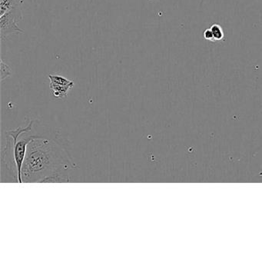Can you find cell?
Wrapping results in <instances>:
<instances>
[{"instance_id":"cell-6","label":"cell","mask_w":262,"mask_h":262,"mask_svg":"<svg viewBox=\"0 0 262 262\" xmlns=\"http://www.w3.org/2000/svg\"><path fill=\"white\" fill-rule=\"evenodd\" d=\"M49 79L50 80V83H55L60 86H67L71 89L74 87V83L63 76H58V75H49Z\"/></svg>"},{"instance_id":"cell-4","label":"cell","mask_w":262,"mask_h":262,"mask_svg":"<svg viewBox=\"0 0 262 262\" xmlns=\"http://www.w3.org/2000/svg\"><path fill=\"white\" fill-rule=\"evenodd\" d=\"M20 7V0H0V16Z\"/></svg>"},{"instance_id":"cell-2","label":"cell","mask_w":262,"mask_h":262,"mask_svg":"<svg viewBox=\"0 0 262 262\" xmlns=\"http://www.w3.org/2000/svg\"><path fill=\"white\" fill-rule=\"evenodd\" d=\"M33 125V121L29 123V125L25 128H19L16 130H12L8 132L7 134L13 138V143H10V140H8L7 146V152H10L13 155V162H14L15 166L17 168V180L19 182L23 183V178H22V168H23V162H24L25 158H26V152H27V147L29 143L34 139L35 136H31V137L26 139V140H18L19 136L23 133H27L30 131Z\"/></svg>"},{"instance_id":"cell-9","label":"cell","mask_w":262,"mask_h":262,"mask_svg":"<svg viewBox=\"0 0 262 262\" xmlns=\"http://www.w3.org/2000/svg\"><path fill=\"white\" fill-rule=\"evenodd\" d=\"M204 38L206 39V40L212 41V42H215V39H214L213 33H212V30H211L210 28L209 29H206L204 32Z\"/></svg>"},{"instance_id":"cell-3","label":"cell","mask_w":262,"mask_h":262,"mask_svg":"<svg viewBox=\"0 0 262 262\" xmlns=\"http://www.w3.org/2000/svg\"><path fill=\"white\" fill-rule=\"evenodd\" d=\"M23 20L20 7L7 12L0 17V36L1 39L11 34L23 33V29L19 27V23Z\"/></svg>"},{"instance_id":"cell-8","label":"cell","mask_w":262,"mask_h":262,"mask_svg":"<svg viewBox=\"0 0 262 262\" xmlns=\"http://www.w3.org/2000/svg\"><path fill=\"white\" fill-rule=\"evenodd\" d=\"M12 71L10 67L4 63V61L1 60V80L4 81L5 79L8 78L11 76Z\"/></svg>"},{"instance_id":"cell-7","label":"cell","mask_w":262,"mask_h":262,"mask_svg":"<svg viewBox=\"0 0 262 262\" xmlns=\"http://www.w3.org/2000/svg\"><path fill=\"white\" fill-rule=\"evenodd\" d=\"M212 33H213L214 39L215 41H221L225 37L223 29L219 24H213L210 27Z\"/></svg>"},{"instance_id":"cell-1","label":"cell","mask_w":262,"mask_h":262,"mask_svg":"<svg viewBox=\"0 0 262 262\" xmlns=\"http://www.w3.org/2000/svg\"><path fill=\"white\" fill-rule=\"evenodd\" d=\"M50 141L35 137L28 145L26 158L22 168V178L26 181L37 180L55 165L53 148Z\"/></svg>"},{"instance_id":"cell-5","label":"cell","mask_w":262,"mask_h":262,"mask_svg":"<svg viewBox=\"0 0 262 262\" xmlns=\"http://www.w3.org/2000/svg\"><path fill=\"white\" fill-rule=\"evenodd\" d=\"M50 89L53 93V96L56 99H62V98L67 97L69 91L71 89V88L50 83Z\"/></svg>"}]
</instances>
